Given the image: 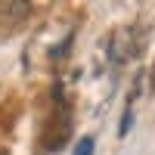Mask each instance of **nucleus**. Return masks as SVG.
I'll return each instance as SVG.
<instances>
[{"label": "nucleus", "mask_w": 155, "mask_h": 155, "mask_svg": "<svg viewBox=\"0 0 155 155\" xmlns=\"http://www.w3.org/2000/svg\"><path fill=\"white\" fill-rule=\"evenodd\" d=\"M96 152V140L93 137H81L74 143V155H93Z\"/></svg>", "instance_id": "1"}, {"label": "nucleus", "mask_w": 155, "mask_h": 155, "mask_svg": "<svg viewBox=\"0 0 155 155\" xmlns=\"http://www.w3.org/2000/svg\"><path fill=\"white\" fill-rule=\"evenodd\" d=\"M0 155H9V149H0Z\"/></svg>", "instance_id": "3"}, {"label": "nucleus", "mask_w": 155, "mask_h": 155, "mask_svg": "<svg viewBox=\"0 0 155 155\" xmlns=\"http://www.w3.org/2000/svg\"><path fill=\"white\" fill-rule=\"evenodd\" d=\"M130 124H134V112H130V106H127V109H124V115H121V127H118V137H127Z\"/></svg>", "instance_id": "2"}]
</instances>
